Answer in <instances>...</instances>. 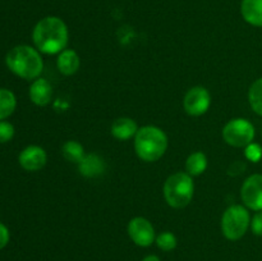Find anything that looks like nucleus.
Here are the masks:
<instances>
[{"instance_id": "nucleus-14", "label": "nucleus", "mask_w": 262, "mask_h": 261, "mask_svg": "<svg viewBox=\"0 0 262 261\" xmlns=\"http://www.w3.org/2000/svg\"><path fill=\"white\" fill-rule=\"evenodd\" d=\"M110 130H112L113 137L117 138V140L128 141L132 137H135L138 130V127L137 123L132 118L122 117L113 122L112 129Z\"/></svg>"}, {"instance_id": "nucleus-9", "label": "nucleus", "mask_w": 262, "mask_h": 261, "mask_svg": "<svg viewBox=\"0 0 262 261\" xmlns=\"http://www.w3.org/2000/svg\"><path fill=\"white\" fill-rule=\"evenodd\" d=\"M128 235L140 247H148L156 240L155 229L150 220L142 216H136L128 223Z\"/></svg>"}, {"instance_id": "nucleus-11", "label": "nucleus", "mask_w": 262, "mask_h": 261, "mask_svg": "<svg viewBox=\"0 0 262 261\" xmlns=\"http://www.w3.org/2000/svg\"><path fill=\"white\" fill-rule=\"evenodd\" d=\"M78 170L86 178H96L105 173L106 164L97 154H87L78 164Z\"/></svg>"}, {"instance_id": "nucleus-7", "label": "nucleus", "mask_w": 262, "mask_h": 261, "mask_svg": "<svg viewBox=\"0 0 262 261\" xmlns=\"http://www.w3.org/2000/svg\"><path fill=\"white\" fill-rule=\"evenodd\" d=\"M211 105V95L209 90L202 86H194L187 91L183 100V107L187 114L192 117H201Z\"/></svg>"}, {"instance_id": "nucleus-26", "label": "nucleus", "mask_w": 262, "mask_h": 261, "mask_svg": "<svg viewBox=\"0 0 262 261\" xmlns=\"http://www.w3.org/2000/svg\"><path fill=\"white\" fill-rule=\"evenodd\" d=\"M142 261H160V258L156 255H147L146 257L142 258Z\"/></svg>"}, {"instance_id": "nucleus-23", "label": "nucleus", "mask_w": 262, "mask_h": 261, "mask_svg": "<svg viewBox=\"0 0 262 261\" xmlns=\"http://www.w3.org/2000/svg\"><path fill=\"white\" fill-rule=\"evenodd\" d=\"M251 230L253 232V234L262 237V210L261 211H256V214L253 215L252 219H251Z\"/></svg>"}, {"instance_id": "nucleus-2", "label": "nucleus", "mask_w": 262, "mask_h": 261, "mask_svg": "<svg viewBox=\"0 0 262 261\" xmlns=\"http://www.w3.org/2000/svg\"><path fill=\"white\" fill-rule=\"evenodd\" d=\"M8 68L23 79H36L43 69V61L37 49L18 45L9 50L5 58Z\"/></svg>"}, {"instance_id": "nucleus-20", "label": "nucleus", "mask_w": 262, "mask_h": 261, "mask_svg": "<svg viewBox=\"0 0 262 261\" xmlns=\"http://www.w3.org/2000/svg\"><path fill=\"white\" fill-rule=\"evenodd\" d=\"M156 245L160 250L169 252L177 247V237L171 232H163L156 237Z\"/></svg>"}, {"instance_id": "nucleus-4", "label": "nucleus", "mask_w": 262, "mask_h": 261, "mask_svg": "<svg viewBox=\"0 0 262 261\" xmlns=\"http://www.w3.org/2000/svg\"><path fill=\"white\" fill-rule=\"evenodd\" d=\"M164 199L173 209H183L193 199L194 184L192 177L184 171H178L169 177L164 183Z\"/></svg>"}, {"instance_id": "nucleus-13", "label": "nucleus", "mask_w": 262, "mask_h": 261, "mask_svg": "<svg viewBox=\"0 0 262 261\" xmlns=\"http://www.w3.org/2000/svg\"><path fill=\"white\" fill-rule=\"evenodd\" d=\"M56 67L59 72L64 76H73L77 73L81 67V59L78 54L72 49H64L60 54H58L56 59Z\"/></svg>"}, {"instance_id": "nucleus-1", "label": "nucleus", "mask_w": 262, "mask_h": 261, "mask_svg": "<svg viewBox=\"0 0 262 261\" xmlns=\"http://www.w3.org/2000/svg\"><path fill=\"white\" fill-rule=\"evenodd\" d=\"M32 40L40 53L48 55L60 54L68 45V27L61 18L49 15L36 23L32 31Z\"/></svg>"}, {"instance_id": "nucleus-19", "label": "nucleus", "mask_w": 262, "mask_h": 261, "mask_svg": "<svg viewBox=\"0 0 262 261\" xmlns=\"http://www.w3.org/2000/svg\"><path fill=\"white\" fill-rule=\"evenodd\" d=\"M248 102L256 114L262 117V78L256 79L248 90Z\"/></svg>"}, {"instance_id": "nucleus-10", "label": "nucleus", "mask_w": 262, "mask_h": 261, "mask_svg": "<svg viewBox=\"0 0 262 261\" xmlns=\"http://www.w3.org/2000/svg\"><path fill=\"white\" fill-rule=\"evenodd\" d=\"M18 161H19V165L25 170L37 171L46 165L48 155H46V151L42 147L31 145L20 151L19 156H18Z\"/></svg>"}, {"instance_id": "nucleus-22", "label": "nucleus", "mask_w": 262, "mask_h": 261, "mask_svg": "<svg viewBox=\"0 0 262 261\" xmlns=\"http://www.w3.org/2000/svg\"><path fill=\"white\" fill-rule=\"evenodd\" d=\"M14 136V127L12 123L0 120V143H5L10 141Z\"/></svg>"}, {"instance_id": "nucleus-8", "label": "nucleus", "mask_w": 262, "mask_h": 261, "mask_svg": "<svg viewBox=\"0 0 262 261\" xmlns=\"http://www.w3.org/2000/svg\"><path fill=\"white\" fill-rule=\"evenodd\" d=\"M241 199L247 209L262 210V174H252L241 187Z\"/></svg>"}, {"instance_id": "nucleus-24", "label": "nucleus", "mask_w": 262, "mask_h": 261, "mask_svg": "<svg viewBox=\"0 0 262 261\" xmlns=\"http://www.w3.org/2000/svg\"><path fill=\"white\" fill-rule=\"evenodd\" d=\"M9 238H10L9 230H8V228L5 227L3 223H0V250H3V248L8 245Z\"/></svg>"}, {"instance_id": "nucleus-12", "label": "nucleus", "mask_w": 262, "mask_h": 261, "mask_svg": "<svg viewBox=\"0 0 262 261\" xmlns=\"http://www.w3.org/2000/svg\"><path fill=\"white\" fill-rule=\"evenodd\" d=\"M53 97V87L45 78H36L30 87V99L37 106H46Z\"/></svg>"}, {"instance_id": "nucleus-18", "label": "nucleus", "mask_w": 262, "mask_h": 261, "mask_svg": "<svg viewBox=\"0 0 262 261\" xmlns=\"http://www.w3.org/2000/svg\"><path fill=\"white\" fill-rule=\"evenodd\" d=\"M61 153H63V156L66 160L74 164L81 163V160L84 158V155H86V154H84L83 146L74 140L67 141L63 145V147H61Z\"/></svg>"}, {"instance_id": "nucleus-16", "label": "nucleus", "mask_w": 262, "mask_h": 261, "mask_svg": "<svg viewBox=\"0 0 262 261\" xmlns=\"http://www.w3.org/2000/svg\"><path fill=\"white\" fill-rule=\"evenodd\" d=\"M207 169V158L202 151H196L192 153L187 158L186 161V173L191 177L201 176Z\"/></svg>"}, {"instance_id": "nucleus-25", "label": "nucleus", "mask_w": 262, "mask_h": 261, "mask_svg": "<svg viewBox=\"0 0 262 261\" xmlns=\"http://www.w3.org/2000/svg\"><path fill=\"white\" fill-rule=\"evenodd\" d=\"M245 169L246 165L242 161H234V163L229 166V169H228V174H229V176H238V174L242 173Z\"/></svg>"}, {"instance_id": "nucleus-6", "label": "nucleus", "mask_w": 262, "mask_h": 261, "mask_svg": "<svg viewBox=\"0 0 262 261\" xmlns=\"http://www.w3.org/2000/svg\"><path fill=\"white\" fill-rule=\"evenodd\" d=\"M255 125L245 118L230 119L223 128V138L233 147H246L255 140Z\"/></svg>"}, {"instance_id": "nucleus-21", "label": "nucleus", "mask_w": 262, "mask_h": 261, "mask_svg": "<svg viewBox=\"0 0 262 261\" xmlns=\"http://www.w3.org/2000/svg\"><path fill=\"white\" fill-rule=\"evenodd\" d=\"M245 155L247 160L252 161V163H257L262 158V147L258 143H250V145L245 147Z\"/></svg>"}, {"instance_id": "nucleus-5", "label": "nucleus", "mask_w": 262, "mask_h": 261, "mask_svg": "<svg viewBox=\"0 0 262 261\" xmlns=\"http://www.w3.org/2000/svg\"><path fill=\"white\" fill-rule=\"evenodd\" d=\"M251 225L248 209L243 205H232L222 217V232L229 241H238L247 233Z\"/></svg>"}, {"instance_id": "nucleus-3", "label": "nucleus", "mask_w": 262, "mask_h": 261, "mask_svg": "<svg viewBox=\"0 0 262 261\" xmlns=\"http://www.w3.org/2000/svg\"><path fill=\"white\" fill-rule=\"evenodd\" d=\"M168 148V136L156 125L138 128L135 136V150L138 158L146 163L161 159Z\"/></svg>"}, {"instance_id": "nucleus-17", "label": "nucleus", "mask_w": 262, "mask_h": 261, "mask_svg": "<svg viewBox=\"0 0 262 261\" xmlns=\"http://www.w3.org/2000/svg\"><path fill=\"white\" fill-rule=\"evenodd\" d=\"M17 106L15 95L10 90L0 89V120L7 119L14 113Z\"/></svg>"}, {"instance_id": "nucleus-15", "label": "nucleus", "mask_w": 262, "mask_h": 261, "mask_svg": "<svg viewBox=\"0 0 262 261\" xmlns=\"http://www.w3.org/2000/svg\"><path fill=\"white\" fill-rule=\"evenodd\" d=\"M241 14L248 25L262 27V0H242Z\"/></svg>"}]
</instances>
